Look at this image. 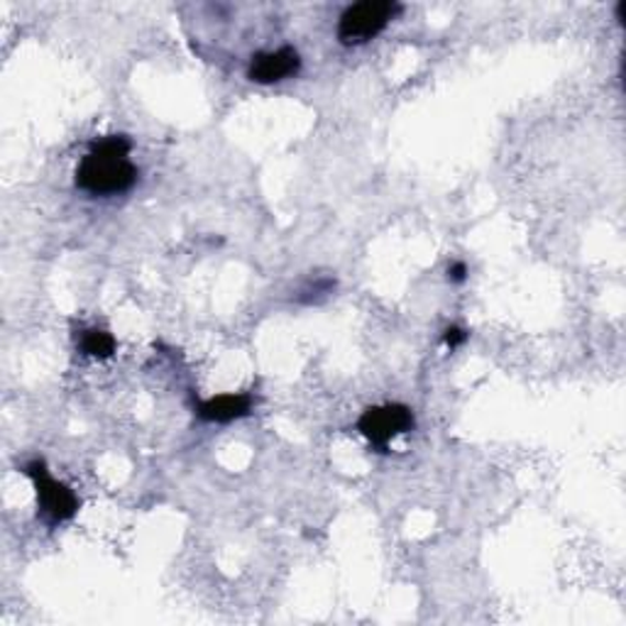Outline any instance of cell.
Returning <instances> with one entry per match:
<instances>
[{"label":"cell","mask_w":626,"mask_h":626,"mask_svg":"<svg viewBox=\"0 0 626 626\" xmlns=\"http://www.w3.org/2000/svg\"><path fill=\"white\" fill-rule=\"evenodd\" d=\"M130 147L125 135L96 140L76 167V186L91 196H118L133 189L138 167L130 160Z\"/></svg>","instance_id":"6da1fadb"},{"label":"cell","mask_w":626,"mask_h":626,"mask_svg":"<svg viewBox=\"0 0 626 626\" xmlns=\"http://www.w3.org/2000/svg\"><path fill=\"white\" fill-rule=\"evenodd\" d=\"M399 13L402 6L389 3V0H365V3L350 6L338 20V40L345 47L365 45L372 37H377Z\"/></svg>","instance_id":"7a4b0ae2"},{"label":"cell","mask_w":626,"mask_h":626,"mask_svg":"<svg viewBox=\"0 0 626 626\" xmlns=\"http://www.w3.org/2000/svg\"><path fill=\"white\" fill-rule=\"evenodd\" d=\"M25 475L37 490L40 512L47 521L62 524L74 519V514L79 512V497H76L74 490L64 485V482L54 480L42 460H32L30 465H25Z\"/></svg>","instance_id":"3957f363"},{"label":"cell","mask_w":626,"mask_h":626,"mask_svg":"<svg viewBox=\"0 0 626 626\" xmlns=\"http://www.w3.org/2000/svg\"><path fill=\"white\" fill-rule=\"evenodd\" d=\"M414 411L409 406L382 404L370 406V409L362 411L358 428L360 433L367 438L370 446H375L377 450H387L394 438L414 431Z\"/></svg>","instance_id":"277c9868"},{"label":"cell","mask_w":626,"mask_h":626,"mask_svg":"<svg viewBox=\"0 0 626 626\" xmlns=\"http://www.w3.org/2000/svg\"><path fill=\"white\" fill-rule=\"evenodd\" d=\"M301 69V57L299 52L294 47H282V50H274V52H260L252 57L250 67H248V76L255 84H279L284 79H289V76L299 74Z\"/></svg>","instance_id":"5b68a950"},{"label":"cell","mask_w":626,"mask_h":626,"mask_svg":"<svg viewBox=\"0 0 626 626\" xmlns=\"http://www.w3.org/2000/svg\"><path fill=\"white\" fill-rule=\"evenodd\" d=\"M252 409V397L250 394H218L199 404V416L204 421L211 424H230L235 419H243Z\"/></svg>","instance_id":"8992f818"},{"label":"cell","mask_w":626,"mask_h":626,"mask_svg":"<svg viewBox=\"0 0 626 626\" xmlns=\"http://www.w3.org/2000/svg\"><path fill=\"white\" fill-rule=\"evenodd\" d=\"M79 348L84 355L106 360L116 353V338L108 331H101V328H86L81 333Z\"/></svg>","instance_id":"52a82bcc"},{"label":"cell","mask_w":626,"mask_h":626,"mask_svg":"<svg viewBox=\"0 0 626 626\" xmlns=\"http://www.w3.org/2000/svg\"><path fill=\"white\" fill-rule=\"evenodd\" d=\"M443 340H446V345L448 348H458V345H463L465 340H468V333L463 331V328H448L446 331V336H443Z\"/></svg>","instance_id":"ba28073f"},{"label":"cell","mask_w":626,"mask_h":626,"mask_svg":"<svg viewBox=\"0 0 626 626\" xmlns=\"http://www.w3.org/2000/svg\"><path fill=\"white\" fill-rule=\"evenodd\" d=\"M465 277H468V267H465V262H453V265L448 267V279H450V282L460 284V282H465Z\"/></svg>","instance_id":"9c48e42d"}]
</instances>
